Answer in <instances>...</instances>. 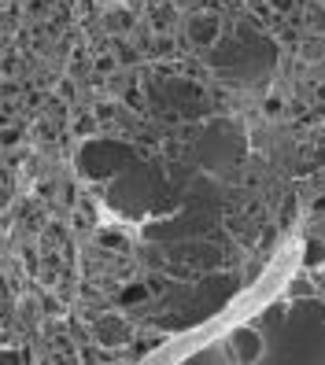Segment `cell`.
<instances>
[{
  "label": "cell",
  "instance_id": "52a82bcc",
  "mask_svg": "<svg viewBox=\"0 0 325 365\" xmlns=\"http://www.w3.org/2000/svg\"><path fill=\"white\" fill-rule=\"evenodd\" d=\"M74 129H78V133H93V129H96V114L81 111V114H78V122H74Z\"/></svg>",
  "mask_w": 325,
  "mask_h": 365
},
{
  "label": "cell",
  "instance_id": "5b68a950",
  "mask_svg": "<svg viewBox=\"0 0 325 365\" xmlns=\"http://www.w3.org/2000/svg\"><path fill=\"white\" fill-rule=\"evenodd\" d=\"M96 244L107 247V251H126V237H122V229H111V225L96 232Z\"/></svg>",
  "mask_w": 325,
  "mask_h": 365
},
{
  "label": "cell",
  "instance_id": "9c48e42d",
  "mask_svg": "<svg viewBox=\"0 0 325 365\" xmlns=\"http://www.w3.org/2000/svg\"><path fill=\"white\" fill-rule=\"evenodd\" d=\"M0 140H4V144H11V140H19V126H15V129H4V133H0Z\"/></svg>",
  "mask_w": 325,
  "mask_h": 365
},
{
  "label": "cell",
  "instance_id": "ba28073f",
  "mask_svg": "<svg viewBox=\"0 0 325 365\" xmlns=\"http://www.w3.org/2000/svg\"><path fill=\"white\" fill-rule=\"evenodd\" d=\"M96 119H100V122H115V107H111V104H100V107H96Z\"/></svg>",
  "mask_w": 325,
  "mask_h": 365
},
{
  "label": "cell",
  "instance_id": "7a4b0ae2",
  "mask_svg": "<svg viewBox=\"0 0 325 365\" xmlns=\"http://www.w3.org/2000/svg\"><path fill=\"white\" fill-rule=\"evenodd\" d=\"M266 351V343H263V332L252 328V325H240L233 336H230V354L237 361H259Z\"/></svg>",
  "mask_w": 325,
  "mask_h": 365
},
{
  "label": "cell",
  "instance_id": "8992f818",
  "mask_svg": "<svg viewBox=\"0 0 325 365\" xmlns=\"http://www.w3.org/2000/svg\"><path fill=\"white\" fill-rule=\"evenodd\" d=\"M96 71H100V74H111V71H115V66H119V59L115 56H111V52H104V56H96Z\"/></svg>",
  "mask_w": 325,
  "mask_h": 365
},
{
  "label": "cell",
  "instance_id": "3957f363",
  "mask_svg": "<svg viewBox=\"0 0 325 365\" xmlns=\"http://www.w3.org/2000/svg\"><path fill=\"white\" fill-rule=\"evenodd\" d=\"M93 332H96V340H100L104 347H122V343L134 340V328H129L122 318H115V313H111V318H100Z\"/></svg>",
  "mask_w": 325,
  "mask_h": 365
},
{
  "label": "cell",
  "instance_id": "6da1fadb",
  "mask_svg": "<svg viewBox=\"0 0 325 365\" xmlns=\"http://www.w3.org/2000/svg\"><path fill=\"white\" fill-rule=\"evenodd\" d=\"M185 33H189L192 44L207 48V44H215L222 37V19H218L215 11H192L189 23H185Z\"/></svg>",
  "mask_w": 325,
  "mask_h": 365
},
{
  "label": "cell",
  "instance_id": "8fae6325",
  "mask_svg": "<svg viewBox=\"0 0 325 365\" xmlns=\"http://www.w3.org/2000/svg\"><path fill=\"white\" fill-rule=\"evenodd\" d=\"M318 255H321V251H318V244H311V247H307V265H311V262H318Z\"/></svg>",
  "mask_w": 325,
  "mask_h": 365
},
{
  "label": "cell",
  "instance_id": "277c9868",
  "mask_svg": "<svg viewBox=\"0 0 325 365\" xmlns=\"http://www.w3.org/2000/svg\"><path fill=\"white\" fill-rule=\"evenodd\" d=\"M148 285H141V280H134V285H122V292H119V303L122 306H141V303H148Z\"/></svg>",
  "mask_w": 325,
  "mask_h": 365
},
{
  "label": "cell",
  "instance_id": "30bf717a",
  "mask_svg": "<svg viewBox=\"0 0 325 365\" xmlns=\"http://www.w3.org/2000/svg\"><path fill=\"white\" fill-rule=\"evenodd\" d=\"M273 11H292V0H270Z\"/></svg>",
  "mask_w": 325,
  "mask_h": 365
}]
</instances>
